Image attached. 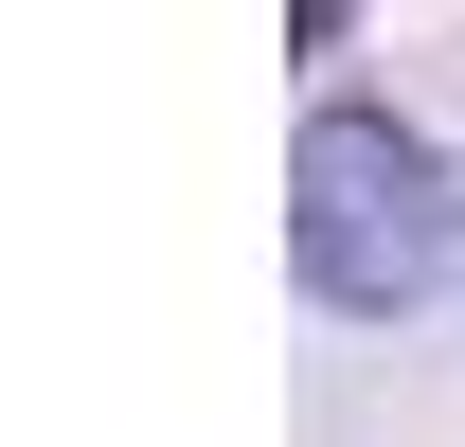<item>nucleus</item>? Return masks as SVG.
Here are the masks:
<instances>
[{
    "label": "nucleus",
    "instance_id": "nucleus-1",
    "mask_svg": "<svg viewBox=\"0 0 465 447\" xmlns=\"http://www.w3.org/2000/svg\"><path fill=\"white\" fill-rule=\"evenodd\" d=\"M287 269L341 323H411L465 286V162L411 108H304L287 144Z\"/></svg>",
    "mask_w": 465,
    "mask_h": 447
}]
</instances>
